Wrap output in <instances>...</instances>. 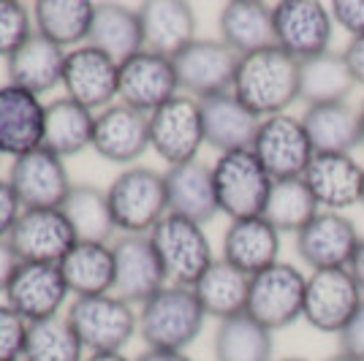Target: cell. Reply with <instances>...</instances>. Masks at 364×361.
<instances>
[{
    "label": "cell",
    "mask_w": 364,
    "mask_h": 361,
    "mask_svg": "<svg viewBox=\"0 0 364 361\" xmlns=\"http://www.w3.org/2000/svg\"><path fill=\"white\" fill-rule=\"evenodd\" d=\"M120 85V63H114L109 55L98 52L95 46H76L65 55L63 68V87L65 98L76 101L85 109H109L117 98Z\"/></svg>",
    "instance_id": "16"
},
{
    "label": "cell",
    "mask_w": 364,
    "mask_h": 361,
    "mask_svg": "<svg viewBox=\"0 0 364 361\" xmlns=\"http://www.w3.org/2000/svg\"><path fill=\"white\" fill-rule=\"evenodd\" d=\"M207 313L198 304L193 288L166 286L139 310V334L147 350L185 353L204 329Z\"/></svg>",
    "instance_id": "2"
},
{
    "label": "cell",
    "mask_w": 364,
    "mask_h": 361,
    "mask_svg": "<svg viewBox=\"0 0 364 361\" xmlns=\"http://www.w3.org/2000/svg\"><path fill=\"white\" fill-rule=\"evenodd\" d=\"M65 49L52 44L41 33H33L25 44L6 60L9 85H16L33 95H44L63 85V68H65Z\"/></svg>",
    "instance_id": "26"
},
{
    "label": "cell",
    "mask_w": 364,
    "mask_h": 361,
    "mask_svg": "<svg viewBox=\"0 0 364 361\" xmlns=\"http://www.w3.org/2000/svg\"><path fill=\"white\" fill-rule=\"evenodd\" d=\"M174 95H180V82L171 58L141 49L139 55L120 63V85H117L120 104L131 106L141 114H152Z\"/></svg>",
    "instance_id": "14"
},
{
    "label": "cell",
    "mask_w": 364,
    "mask_h": 361,
    "mask_svg": "<svg viewBox=\"0 0 364 361\" xmlns=\"http://www.w3.org/2000/svg\"><path fill=\"white\" fill-rule=\"evenodd\" d=\"M65 318L71 320L85 350L90 353L122 350L139 331V313L134 310V304L114 293L79 296L68 307Z\"/></svg>",
    "instance_id": "6"
},
{
    "label": "cell",
    "mask_w": 364,
    "mask_h": 361,
    "mask_svg": "<svg viewBox=\"0 0 364 361\" xmlns=\"http://www.w3.org/2000/svg\"><path fill=\"white\" fill-rule=\"evenodd\" d=\"M9 244L22 264H60L76 234L60 207H36L19 212Z\"/></svg>",
    "instance_id": "13"
},
{
    "label": "cell",
    "mask_w": 364,
    "mask_h": 361,
    "mask_svg": "<svg viewBox=\"0 0 364 361\" xmlns=\"http://www.w3.org/2000/svg\"><path fill=\"white\" fill-rule=\"evenodd\" d=\"M364 301V291L350 269L310 271L304 291V320L326 334H343Z\"/></svg>",
    "instance_id": "11"
},
{
    "label": "cell",
    "mask_w": 364,
    "mask_h": 361,
    "mask_svg": "<svg viewBox=\"0 0 364 361\" xmlns=\"http://www.w3.org/2000/svg\"><path fill=\"white\" fill-rule=\"evenodd\" d=\"M362 204H364V190H362Z\"/></svg>",
    "instance_id": "53"
},
{
    "label": "cell",
    "mask_w": 364,
    "mask_h": 361,
    "mask_svg": "<svg viewBox=\"0 0 364 361\" xmlns=\"http://www.w3.org/2000/svg\"><path fill=\"white\" fill-rule=\"evenodd\" d=\"M136 361H193L185 353H174V350H144Z\"/></svg>",
    "instance_id": "48"
},
{
    "label": "cell",
    "mask_w": 364,
    "mask_h": 361,
    "mask_svg": "<svg viewBox=\"0 0 364 361\" xmlns=\"http://www.w3.org/2000/svg\"><path fill=\"white\" fill-rule=\"evenodd\" d=\"M359 117H362V147H364V104L359 106Z\"/></svg>",
    "instance_id": "51"
},
{
    "label": "cell",
    "mask_w": 364,
    "mask_h": 361,
    "mask_svg": "<svg viewBox=\"0 0 364 361\" xmlns=\"http://www.w3.org/2000/svg\"><path fill=\"white\" fill-rule=\"evenodd\" d=\"M85 361H131V359L122 356V350H109V353H90V356H85Z\"/></svg>",
    "instance_id": "49"
},
{
    "label": "cell",
    "mask_w": 364,
    "mask_h": 361,
    "mask_svg": "<svg viewBox=\"0 0 364 361\" xmlns=\"http://www.w3.org/2000/svg\"><path fill=\"white\" fill-rule=\"evenodd\" d=\"M31 14V9L19 0H0V58L9 60L36 33Z\"/></svg>",
    "instance_id": "40"
},
{
    "label": "cell",
    "mask_w": 364,
    "mask_h": 361,
    "mask_svg": "<svg viewBox=\"0 0 364 361\" xmlns=\"http://www.w3.org/2000/svg\"><path fill=\"white\" fill-rule=\"evenodd\" d=\"M198 304L204 307L207 318L226 320L247 310V293H250V274L231 266L223 258H215V264L198 277L193 286Z\"/></svg>",
    "instance_id": "32"
},
{
    "label": "cell",
    "mask_w": 364,
    "mask_h": 361,
    "mask_svg": "<svg viewBox=\"0 0 364 361\" xmlns=\"http://www.w3.org/2000/svg\"><path fill=\"white\" fill-rule=\"evenodd\" d=\"M171 63L177 71L180 90L196 101H204L234 87L240 55L220 38H196L193 44L177 52Z\"/></svg>",
    "instance_id": "9"
},
{
    "label": "cell",
    "mask_w": 364,
    "mask_h": 361,
    "mask_svg": "<svg viewBox=\"0 0 364 361\" xmlns=\"http://www.w3.org/2000/svg\"><path fill=\"white\" fill-rule=\"evenodd\" d=\"M85 345L74 331L71 320L63 316L36 320L28 326L25 361H85Z\"/></svg>",
    "instance_id": "39"
},
{
    "label": "cell",
    "mask_w": 364,
    "mask_h": 361,
    "mask_svg": "<svg viewBox=\"0 0 364 361\" xmlns=\"http://www.w3.org/2000/svg\"><path fill=\"white\" fill-rule=\"evenodd\" d=\"M144 49L174 58L188 44L196 41V14L191 3L182 0H150L139 9Z\"/></svg>",
    "instance_id": "24"
},
{
    "label": "cell",
    "mask_w": 364,
    "mask_h": 361,
    "mask_svg": "<svg viewBox=\"0 0 364 361\" xmlns=\"http://www.w3.org/2000/svg\"><path fill=\"white\" fill-rule=\"evenodd\" d=\"M16 361H25V359H16Z\"/></svg>",
    "instance_id": "54"
},
{
    "label": "cell",
    "mask_w": 364,
    "mask_h": 361,
    "mask_svg": "<svg viewBox=\"0 0 364 361\" xmlns=\"http://www.w3.org/2000/svg\"><path fill=\"white\" fill-rule=\"evenodd\" d=\"M277 361H307V359H299V356H289V359H277Z\"/></svg>",
    "instance_id": "52"
},
{
    "label": "cell",
    "mask_w": 364,
    "mask_h": 361,
    "mask_svg": "<svg viewBox=\"0 0 364 361\" xmlns=\"http://www.w3.org/2000/svg\"><path fill=\"white\" fill-rule=\"evenodd\" d=\"M60 210L68 217L71 228H74L76 242H101V244H109V239L117 231L107 190H101L95 185L76 182L74 188L68 190L65 201L60 204Z\"/></svg>",
    "instance_id": "36"
},
{
    "label": "cell",
    "mask_w": 364,
    "mask_h": 361,
    "mask_svg": "<svg viewBox=\"0 0 364 361\" xmlns=\"http://www.w3.org/2000/svg\"><path fill=\"white\" fill-rule=\"evenodd\" d=\"M274 331L261 326L256 318L240 313L218 323L215 331V361H272Z\"/></svg>",
    "instance_id": "37"
},
{
    "label": "cell",
    "mask_w": 364,
    "mask_h": 361,
    "mask_svg": "<svg viewBox=\"0 0 364 361\" xmlns=\"http://www.w3.org/2000/svg\"><path fill=\"white\" fill-rule=\"evenodd\" d=\"M95 114L71 98H55L46 104L44 114V144L49 152L71 158L92 147Z\"/></svg>",
    "instance_id": "34"
},
{
    "label": "cell",
    "mask_w": 364,
    "mask_h": 361,
    "mask_svg": "<svg viewBox=\"0 0 364 361\" xmlns=\"http://www.w3.org/2000/svg\"><path fill=\"white\" fill-rule=\"evenodd\" d=\"M213 182L218 210L231 220H247L264 215L274 180L253 155V150H237L215 161Z\"/></svg>",
    "instance_id": "4"
},
{
    "label": "cell",
    "mask_w": 364,
    "mask_h": 361,
    "mask_svg": "<svg viewBox=\"0 0 364 361\" xmlns=\"http://www.w3.org/2000/svg\"><path fill=\"white\" fill-rule=\"evenodd\" d=\"M46 104L16 85H0V155L22 158L44 144Z\"/></svg>",
    "instance_id": "22"
},
{
    "label": "cell",
    "mask_w": 364,
    "mask_h": 361,
    "mask_svg": "<svg viewBox=\"0 0 364 361\" xmlns=\"http://www.w3.org/2000/svg\"><path fill=\"white\" fill-rule=\"evenodd\" d=\"M220 41L231 46L240 58L274 46L272 6L261 0H231L218 16Z\"/></svg>",
    "instance_id": "28"
},
{
    "label": "cell",
    "mask_w": 364,
    "mask_h": 361,
    "mask_svg": "<svg viewBox=\"0 0 364 361\" xmlns=\"http://www.w3.org/2000/svg\"><path fill=\"white\" fill-rule=\"evenodd\" d=\"M340 345H343L346 353L364 361V301L359 304L356 316L350 318V323L346 326V331L340 334Z\"/></svg>",
    "instance_id": "44"
},
{
    "label": "cell",
    "mask_w": 364,
    "mask_h": 361,
    "mask_svg": "<svg viewBox=\"0 0 364 361\" xmlns=\"http://www.w3.org/2000/svg\"><path fill=\"white\" fill-rule=\"evenodd\" d=\"M114 226L131 237H147L168 215L166 174L150 166H128L107 188Z\"/></svg>",
    "instance_id": "3"
},
{
    "label": "cell",
    "mask_w": 364,
    "mask_h": 361,
    "mask_svg": "<svg viewBox=\"0 0 364 361\" xmlns=\"http://www.w3.org/2000/svg\"><path fill=\"white\" fill-rule=\"evenodd\" d=\"M114 256V288L112 293L128 304H144L168 283L166 269L152 247L150 237H131L122 234L112 244Z\"/></svg>",
    "instance_id": "15"
},
{
    "label": "cell",
    "mask_w": 364,
    "mask_h": 361,
    "mask_svg": "<svg viewBox=\"0 0 364 361\" xmlns=\"http://www.w3.org/2000/svg\"><path fill=\"white\" fill-rule=\"evenodd\" d=\"M334 25H340L350 38H364V0H334Z\"/></svg>",
    "instance_id": "42"
},
{
    "label": "cell",
    "mask_w": 364,
    "mask_h": 361,
    "mask_svg": "<svg viewBox=\"0 0 364 361\" xmlns=\"http://www.w3.org/2000/svg\"><path fill=\"white\" fill-rule=\"evenodd\" d=\"M92 150L104 161L117 166H136L150 150V114H141L125 104H112L95 114Z\"/></svg>",
    "instance_id": "19"
},
{
    "label": "cell",
    "mask_w": 364,
    "mask_h": 361,
    "mask_svg": "<svg viewBox=\"0 0 364 361\" xmlns=\"http://www.w3.org/2000/svg\"><path fill=\"white\" fill-rule=\"evenodd\" d=\"M198 104L204 122V144H210L220 155L253 147L261 117H256L234 92L228 90L220 95H210Z\"/></svg>",
    "instance_id": "23"
},
{
    "label": "cell",
    "mask_w": 364,
    "mask_h": 361,
    "mask_svg": "<svg viewBox=\"0 0 364 361\" xmlns=\"http://www.w3.org/2000/svg\"><path fill=\"white\" fill-rule=\"evenodd\" d=\"M9 185L14 188L22 210L60 207L68 190L74 188L63 158L49 152L46 147H38V150L16 158L9 171Z\"/></svg>",
    "instance_id": "18"
},
{
    "label": "cell",
    "mask_w": 364,
    "mask_h": 361,
    "mask_svg": "<svg viewBox=\"0 0 364 361\" xmlns=\"http://www.w3.org/2000/svg\"><path fill=\"white\" fill-rule=\"evenodd\" d=\"M250 150L269 171L272 180L304 177L310 161L316 158L302 117H294V114H274L261 120Z\"/></svg>",
    "instance_id": "10"
},
{
    "label": "cell",
    "mask_w": 364,
    "mask_h": 361,
    "mask_svg": "<svg viewBox=\"0 0 364 361\" xmlns=\"http://www.w3.org/2000/svg\"><path fill=\"white\" fill-rule=\"evenodd\" d=\"M220 258L253 277L280 261V231L264 217L231 220L223 234Z\"/></svg>",
    "instance_id": "25"
},
{
    "label": "cell",
    "mask_w": 364,
    "mask_h": 361,
    "mask_svg": "<svg viewBox=\"0 0 364 361\" xmlns=\"http://www.w3.org/2000/svg\"><path fill=\"white\" fill-rule=\"evenodd\" d=\"M274 46L289 52L294 60H310L329 52L334 36L332 9L321 0H283L272 6Z\"/></svg>",
    "instance_id": "8"
},
{
    "label": "cell",
    "mask_w": 364,
    "mask_h": 361,
    "mask_svg": "<svg viewBox=\"0 0 364 361\" xmlns=\"http://www.w3.org/2000/svg\"><path fill=\"white\" fill-rule=\"evenodd\" d=\"M19 212H22V204L16 198L14 188L9 185V180H0V239H9Z\"/></svg>",
    "instance_id": "43"
},
{
    "label": "cell",
    "mask_w": 364,
    "mask_h": 361,
    "mask_svg": "<svg viewBox=\"0 0 364 361\" xmlns=\"http://www.w3.org/2000/svg\"><path fill=\"white\" fill-rule=\"evenodd\" d=\"M302 122L316 152H346L353 155L362 147V117L350 104H326L304 109Z\"/></svg>",
    "instance_id": "31"
},
{
    "label": "cell",
    "mask_w": 364,
    "mask_h": 361,
    "mask_svg": "<svg viewBox=\"0 0 364 361\" xmlns=\"http://www.w3.org/2000/svg\"><path fill=\"white\" fill-rule=\"evenodd\" d=\"M63 280L68 291L79 296H101L114 288V256L112 244L101 242H76L60 264Z\"/></svg>",
    "instance_id": "30"
},
{
    "label": "cell",
    "mask_w": 364,
    "mask_h": 361,
    "mask_svg": "<svg viewBox=\"0 0 364 361\" xmlns=\"http://www.w3.org/2000/svg\"><path fill=\"white\" fill-rule=\"evenodd\" d=\"M304 291H307V274H302L294 264L277 261L274 266L250 277L245 313L256 318L269 331L286 329L304 316Z\"/></svg>",
    "instance_id": "7"
},
{
    "label": "cell",
    "mask_w": 364,
    "mask_h": 361,
    "mask_svg": "<svg viewBox=\"0 0 364 361\" xmlns=\"http://www.w3.org/2000/svg\"><path fill=\"white\" fill-rule=\"evenodd\" d=\"M304 182L321 210L346 212L362 204L364 166L346 152H316L304 171Z\"/></svg>",
    "instance_id": "20"
},
{
    "label": "cell",
    "mask_w": 364,
    "mask_h": 361,
    "mask_svg": "<svg viewBox=\"0 0 364 361\" xmlns=\"http://www.w3.org/2000/svg\"><path fill=\"white\" fill-rule=\"evenodd\" d=\"M348 269H350V274L356 277V283H359V286H362V291H364V237L359 239V244H356V253H353V258H350Z\"/></svg>",
    "instance_id": "47"
},
{
    "label": "cell",
    "mask_w": 364,
    "mask_h": 361,
    "mask_svg": "<svg viewBox=\"0 0 364 361\" xmlns=\"http://www.w3.org/2000/svg\"><path fill=\"white\" fill-rule=\"evenodd\" d=\"M318 212V201L313 198L307 182L302 177H294V180L272 182V190H269L261 217L269 220L280 234H299Z\"/></svg>",
    "instance_id": "38"
},
{
    "label": "cell",
    "mask_w": 364,
    "mask_h": 361,
    "mask_svg": "<svg viewBox=\"0 0 364 361\" xmlns=\"http://www.w3.org/2000/svg\"><path fill=\"white\" fill-rule=\"evenodd\" d=\"M28 320L14 307L0 304V361H16L25 353L28 340Z\"/></svg>",
    "instance_id": "41"
},
{
    "label": "cell",
    "mask_w": 364,
    "mask_h": 361,
    "mask_svg": "<svg viewBox=\"0 0 364 361\" xmlns=\"http://www.w3.org/2000/svg\"><path fill=\"white\" fill-rule=\"evenodd\" d=\"M356 82L343 52H326L299 63V101L310 106L348 104Z\"/></svg>",
    "instance_id": "33"
},
{
    "label": "cell",
    "mask_w": 364,
    "mask_h": 361,
    "mask_svg": "<svg viewBox=\"0 0 364 361\" xmlns=\"http://www.w3.org/2000/svg\"><path fill=\"white\" fill-rule=\"evenodd\" d=\"M343 58L348 63L356 87H364V38H350L346 52H343Z\"/></svg>",
    "instance_id": "45"
},
{
    "label": "cell",
    "mask_w": 364,
    "mask_h": 361,
    "mask_svg": "<svg viewBox=\"0 0 364 361\" xmlns=\"http://www.w3.org/2000/svg\"><path fill=\"white\" fill-rule=\"evenodd\" d=\"M147 237L166 269L171 286L193 288L198 277L215 264L213 244H210L204 226H198L188 217L168 212Z\"/></svg>",
    "instance_id": "5"
},
{
    "label": "cell",
    "mask_w": 364,
    "mask_h": 361,
    "mask_svg": "<svg viewBox=\"0 0 364 361\" xmlns=\"http://www.w3.org/2000/svg\"><path fill=\"white\" fill-rule=\"evenodd\" d=\"M87 44L109 55L114 63H125L128 58L139 55L144 49V31L139 11L122 3H95Z\"/></svg>",
    "instance_id": "29"
},
{
    "label": "cell",
    "mask_w": 364,
    "mask_h": 361,
    "mask_svg": "<svg viewBox=\"0 0 364 361\" xmlns=\"http://www.w3.org/2000/svg\"><path fill=\"white\" fill-rule=\"evenodd\" d=\"M95 3L90 0H38L33 6V25L58 46H85L90 38Z\"/></svg>",
    "instance_id": "35"
},
{
    "label": "cell",
    "mask_w": 364,
    "mask_h": 361,
    "mask_svg": "<svg viewBox=\"0 0 364 361\" xmlns=\"http://www.w3.org/2000/svg\"><path fill=\"white\" fill-rule=\"evenodd\" d=\"M204 144L201 104L191 95H174L168 104L150 114V147L168 166L198 161L196 155Z\"/></svg>",
    "instance_id": "12"
},
{
    "label": "cell",
    "mask_w": 364,
    "mask_h": 361,
    "mask_svg": "<svg viewBox=\"0 0 364 361\" xmlns=\"http://www.w3.org/2000/svg\"><path fill=\"white\" fill-rule=\"evenodd\" d=\"M356 223L343 212L321 210L296 234V253L313 271L346 269L359 244Z\"/></svg>",
    "instance_id": "17"
},
{
    "label": "cell",
    "mask_w": 364,
    "mask_h": 361,
    "mask_svg": "<svg viewBox=\"0 0 364 361\" xmlns=\"http://www.w3.org/2000/svg\"><path fill=\"white\" fill-rule=\"evenodd\" d=\"M68 293L58 264H19L6 288V304L28 323H36L58 316Z\"/></svg>",
    "instance_id": "21"
},
{
    "label": "cell",
    "mask_w": 364,
    "mask_h": 361,
    "mask_svg": "<svg viewBox=\"0 0 364 361\" xmlns=\"http://www.w3.org/2000/svg\"><path fill=\"white\" fill-rule=\"evenodd\" d=\"M231 92L261 120L289 114V106L299 101V60L280 46L245 55Z\"/></svg>",
    "instance_id": "1"
},
{
    "label": "cell",
    "mask_w": 364,
    "mask_h": 361,
    "mask_svg": "<svg viewBox=\"0 0 364 361\" xmlns=\"http://www.w3.org/2000/svg\"><path fill=\"white\" fill-rule=\"evenodd\" d=\"M166 196L171 215L188 217L198 226L210 223L220 212L218 210V196H215L213 166L201 163V161L168 166Z\"/></svg>",
    "instance_id": "27"
},
{
    "label": "cell",
    "mask_w": 364,
    "mask_h": 361,
    "mask_svg": "<svg viewBox=\"0 0 364 361\" xmlns=\"http://www.w3.org/2000/svg\"><path fill=\"white\" fill-rule=\"evenodd\" d=\"M326 361H359V359H356V356H350V353H346V350H340V353L329 356Z\"/></svg>",
    "instance_id": "50"
},
{
    "label": "cell",
    "mask_w": 364,
    "mask_h": 361,
    "mask_svg": "<svg viewBox=\"0 0 364 361\" xmlns=\"http://www.w3.org/2000/svg\"><path fill=\"white\" fill-rule=\"evenodd\" d=\"M19 264H22V261H19L16 253L11 250L9 239H0V293H3V296H6V288L11 283V277H14V271Z\"/></svg>",
    "instance_id": "46"
}]
</instances>
